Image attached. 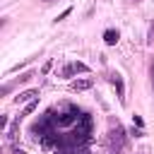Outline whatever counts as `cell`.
<instances>
[{
    "mask_svg": "<svg viewBox=\"0 0 154 154\" xmlns=\"http://www.w3.org/2000/svg\"><path fill=\"white\" fill-rule=\"evenodd\" d=\"M152 84H154V65H152Z\"/></svg>",
    "mask_w": 154,
    "mask_h": 154,
    "instance_id": "cell-14",
    "label": "cell"
},
{
    "mask_svg": "<svg viewBox=\"0 0 154 154\" xmlns=\"http://www.w3.org/2000/svg\"><path fill=\"white\" fill-rule=\"evenodd\" d=\"M132 123H135V128H144V120H142V116H132Z\"/></svg>",
    "mask_w": 154,
    "mask_h": 154,
    "instance_id": "cell-10",
    "label": "cell"
},
{
    "mask_svg": "<svg viewBox=\"0 0 154 154\" xmlns=\"http://www.w3.org/2000/svg\"><path fill=\"white\" fill-rule=\"evenodd\" d=\"M77 72H89V67H87L84 63L75 60V63H70V65H65V67L60 70V75H63V77H72V75H77Z\"/></svg>",
    "mask_w": 154,
    "mask_h": 154,
    "instance_id": "cell-2",
    "label": "cell"
},
{
    "mask_svg": "<svg viewBox=\"0 0 154 154\" xmlns=\"http://www.w3.org/2000/svg\"><path fill=\"white\" fill-rule=\"evenodd\" d=\"M70 12H72V7H67V10H63V12H60V14L55 17V22H63V19H65V17L70 14Z\"/></svg>",
    "mask_w": 154,
    "mask_h": 154,
    "instance_id": "cell-9",
    "label": "cell"
},
{
    "mask_svg": "<svg viewBox=\"0 0 154 154\" xmlns=\"http://www.w3.org/2000/svg\"><path fill=\"white\" fill-rule=\"evenodd\" d=\"M118 38H120V31H118V29H106V31H103V41H106L108 46H116Z\"/></svg>",
    "mask_w": 154,
    "mask_h": 154,
    "instance_id": "cell-6",
    "label": "cell"
},
{
    "mask_svg": "<svg viewBox=\"0 0 154 154\" xmlns=\"http://www.w3.org/2000/svg\"><path fill=\"white\" fill-rule=\"evenodd\" d=\"M38 96V89H26V91H19L17 96H14V103H29V101H34Z\"/></svg>",
    "mask_w": 154,
    "mask_h": 154,
    "instance_id": "cell-4",
    "label": "cell"
},
{
    "mask_svg": "<svg viewBox=\"0 0 154 154\" xmlns=\"http://www.w3.org/2000/svg\"><path fill=\"white\" fill-rule=\"evenodd\" d=\"M111 82H113V87H116V94H118V99H120V103H123V101H125V84H123L120 75H113V77H111Z\"/></svg>",
    "mask_w": 154,
    "mask_h": 154,
    "instance_id": "cell-5",
    "label": "cell"
},
{
    "mask_svg": "<svg viewBox=\"0 0 154 154\" xmlns=\"http://www.w3.org/2000/svg\"><path fill=\"white\" fill-rule=\"evenodd\" d=\"M12 154H24V152H22V149H14V152H12Z\"/></svg>",
    "mask_w": 154,
    "mask_h": 154,
    "instance_id": "cell-13",
    "label": "cell"
},
{
    "mask_svg": "<svg viewBox=\"0 0 154 154\" xmlns=\"http://www.w3.org/2000/svg\"><path fill=\"white\" fill-rule=\"evenodd\" d=\"M106 144H108V152L111 154H120L123 152V144H125V130L118 120H111V130H108V137H106Z\"/></svg>",
    "mask_w": 154,
    "mask_h": 154,
    "instance_id": "cell-1",
    "label": "cell"
},
{
    "mask_svg": "<svg viewBox=\"0 0 154 154\" xmlns=\"http://www.w3.org/2000/svg\"><path fill=\"white\" fill-rule=\"evenodd\" d=\"M51 65H53V60H46V65H43V67H41V72H43V75H46V72H48V70H51Z\"/></svg>",
    "mask_w": 154,
    "mask_h": 154,
    "instance_id": "cell-11",
    "label": "cell"
},
{
    "mask_svg": "<svg viewBox=\"0 0 154 154\" xmlns=\"http://www.w3.org/2000/svg\"><path fill=\"white\" fill-rule=\"evenodd\" d=\"M149 41H154V24H152V29H149Z\"/></svg>",
    "mask_w": 154,
    "mask_h": 154,
    "instance_id": "cell-12",
    "label": "cell"
},
{
    "mask_svg": "<svg viewBox=\"0 0 154 154\" xmlns=\"http://www.w3.org/2000/svg\"><path fill=\"white\" fill-rule=\"evenodd\" d=\"M43 2H51V0H43Z\"/></svg>",
    "mask_w": 154,
    "mask_h": 154,
    "instance_id": "cell-15",
    "label": "cell"
},
{
    "mask_svg": "<svg viewBox=\"0 0 154 154\" xmlns=\"http://www.w3.org/2000/svg\"><path fill=\"white\" fill-rule=\"evenodd\" d=\"M36 106H38V99H34V101H29V103L24 106V113H22V116H29L31 111H36ZM22 116H19V118H22Z\"/></svg>",
    "mask_w": 154,
    "mask_h": 154,
    "instance_id": "cell-7",
    "label": "cell"
},
{
    "mask_svg": "<svg viewBox=\"0 0 154 154\" xmlns=\"http://www.w3.org/2000/svg\"><path fill=\"white\" fill-rule=\"evenodd\" d=\"M94 87V79L91 77H82V79H72L70 82V89L72 91H84V89H91Z\"/></svg>",
    "mask_w": 154,
    "mask_h": 154,
    "instance_id": "cell-3",
    "label": "cell"
},
{
    "mask_svg": "<svg viewBox=\"0 0 154 154\" xmlns=\"http://www.w3.org/2000/svg\"><path fill=\"white\" fill-rule=\"evenodd\" d=\"M135 2H140V0H135Z\"/></svg>",
    "mask_w": 154,
    "mask_h": 154,
    "instance_id": "cell-16",
    "label": "cell"
},
{
    "mask_svg": "<svg viewBox=\"0 0 154 154\" xmlns=\"http://www.w3.org/2000/svg\"><path fill=\"white\" fill-rule=\"evenodd\" d=\"M130 135H132V137H144V130H142V128H135V125H132Z\"/></svg>",
    "mask_w": 154,
    "mask_h": 154,
    "instance_id": "cell-8",
    "label": "cell"
}]
</instances>
